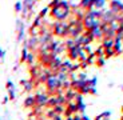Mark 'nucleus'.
Wrapping results in <instances>:
<instances>
[{
    "instance_id": "obj_16",
    "label": "nucleus",
    "mask_w": 123,
    "mask_h": 120,
    "mask_svg": "<svg viewBox=\"0 0 123 120\" xmlns=\"http://www.w3.org/2000/svg\"><path fill=\"white\" fill-rule=\"evenodd\" d=\"M8 100H9V99H8V97H4V99H3V104H6V103H7V102H8Z\"/></svg>"
},
{
    "instance_id": "obj_6",
    "label": "nucleus",
    "mask_w": 123,
    "mask_h": 120,
    "mask_svg": "<svg viewBox=\"0 0 123 120\" xmlns=\"http://www.w3.org/2000/svg\"><path fill=\"white\" fill-rule=\"evenodd\" d=\"M27 55H28L27 48H23V49H22V56H20V62H22V63H24V62H25V59H27Z\"/></svg>"
},
{
    "instance_id": "obj_12",
    "label": "nucleus",
    "mask_w": 123,
    "mask_h": 120,
    "mask_svg": "<svg viewBox=\"0 0 123 120\" xmlns=\"http://www.w3.org/2000/svg\"><path fill=\"white\" fill-rule=\"evenodd\" d=\"M7 89H9V88H13V83L12 81H11V80H8V81H7Z\"/></svg>"
},
{
    "instance_id": "obj_4",
    "label": "nucleus",
    "mask_w": 123,
    "mask_h": 120,
    "mask_svg": "<svg viewBox=\"0 0 123 120\" xmlns=\"http://www.w3.org/2000/svg\"><path fill=\"white\" fill-rule=\"evenodd\" d=\"M35 96L34 95H30L24 99V103H23V107L24 108H34L35 107Z\"/></svg>"
},
{
    "instance_id": "obj_2",
    "label": "nucleus",
    "mask_w": 123,
    "mask_h": 120,
    "mask_svg": "<svg viewBox=\"0 0 123 120\" xmlns=\"http://www.w3.org/2000/svg\"><path fill=\"white\" fill-rule=\"evenodd\" d=\"M34 96H35V104H36L37 107H42V108L46 107L47 100H48V97H49L46 92H44V93L43 92H36Z\"/></svg>"
},
{
    "instance_id": "obj_11",
    "label": "nucleus",
    "mask_w": 123,
    "mask_h": 120,
    "mask_svg": "<svg viewBox=\"0 0 123 120\" xmlns=\"http://www.w3.org/2000/svg\"><path fill=\"white\" fill-rule=\"evenodd\" d=\"M20 9H22V3L18 1V3L15 4V11H16V12H20Z\"/></svg>"
},
{
    "instance_id": "obj_13",
    "label": "nucleus",
    "mask_w": 123,
    "mask_h": 120,
    "mask_svg": "<svg viewBox=\"0 0 123 120\" xmlns=\"http://www.w3.org/2000/svg\"><path fill=\"white\" fill-rule=\"evenodd\" d=\"M51 120H63V117H62V115H55Z\"/></svg>"
},
{
    "instance_id": "obj_9",
    "label": "nucleus",
    "mask_w": 123,
    "mask_h": 120,
    "mask_svg": "<svg viewBox=\"0 0 123 120\" xmlns=\"http://www.w3.org/2000/svg\"><path fill=\"white\" fill-rule=\"evenodd\" d=\"M40 24H42V22H40V17H39V16H37V17L35 19L34 24H32V28H36V27H39Z\"/></svg>"
},
{
    "instance_id": "obj_5",
    "label": "nucleus",
    "mask_w": 123,
    "mask_h": 120,
    "mask_svg": "<svg viewBox=\"0 0 123 120\" xmlns=\"http://www.w3.org/2000/svg\"><path fill=\"white\" fill-rule=\"evenodd\" d=\"M34 60H35L34 53H28V55H27V59H25V62H27L30 65H34Z\"/></svg>"
},
{
    "instance_id": "obj_1",
    "label": "nucleus",
    "mask_w": 123,
    "mask_h": 120,
    "mask_svg": "<svg viewBox=\"0 0 123 120\" xmlns=\"http://www.w3.org/2000/svg\"><path fill=\"white\" fill-rule=\"evenodd\" d=\"M54 34L58 35V36H66L68 35V24L66 23H62V22H56L54 24Z\"/></svg>"
},
{
    "instance_id": "obj_17",
    "label": "nucleus",
    "mask_w": 123,
    "mask_h": 120,
    "mask_svg": "<svg viewBox=\"0 0 123 120\" xmlns=\"http://www.w3.org/2000/svg\"><path fill=\"white\" fill-rule=\"evenodd\" d=\"M120 120H123V116H122V119H120Z\"/></svg>"
},
{
    "instance_id": "obj_8",
    "label": "nucleus",
    "mask_w": 123,
    "mask_h": 120,
    "mask_svg": "<svg viewBox=\"0 0 123 120\" xmlns=\"http://www.w3.org/2000/svg\"><path fill=\"white\" fill-rule=\"evenodd\" d=\"M55 115H56V114L54 112V109H52V108H49L48 111H47V114H46V117H48V119H52Z\"/></svg>"
},
{
    "instance_id": "obj_14",
    "label": "nucleus",
    "mask_w": 123,
    "mask_h": 120,
    "mask_svg": "<svg viewBox=\"0 0 123 120\" xmlns=\"http://www.w3.org/2000/svg\"><path fill=\"white\" fill-rule=\"evenodd\" d=\"M72 119H74V120H82V116H80V115H78V114H75L74 116H72Z\"/></svg>"
},
{
    "instance_id": "obj_10",
    "label": "nucleus",
    "mask_w": 123,
    "mask_h": 120,
    "mask_svg": "<svg viewBox=\"0 0 123 120\" xmlns=\"http://www.w3.org/2000/svg\"><path fill=\"white\" fill-rule=\"evenodd\" d=\"M96 65H99V67H102V65L105 64V57H99V59H96Z\"/></svg>"
},
{
    "instance_id": "obj_3",
    "label": "nucleus",
    "mask_w": 123,
    "mask_h": 120,
    "mask_svg": "<svg viewBox=\"0 0 123 120\" xmlns=\"http://www.w3.org/2000/svg\"><path fill=\"white\" fill-rule=\"evenodd\" d=\"M20 86L23 87V91H24V92H31V91L35 88L34 81L31 79L30 80H20Z\"/></svg>"
},
{
    "instance_id": "obj_15",
    "label": "nucleus",
    "mask_w": 123,
    "mask_h": 120,
    "mask_svg": "<svg viewBox=\"0 0 123 120\" xmlns=\"http://www.w3.org/2000/svg\"><path fill=\"white\" fill-rule=\"evenodd\" d=\"M3 57H4V51H3L1 48H0V59L3 60Z\"/></svg>"
},
{
    "instance_id": "obj_7",
    "label": "nucleus",
    "mask_w": 123,
    "mask_h": 120,
    "mask_svg": "<svg viewBox=\"0 0 123 120\" xmlns=\"http://www.w3.org/2000/svg\"><path fill=\"white\" fill-rule=\"evenodd\" d=\"M8 99H9V100H13V99H15V89H13V88H9L8 89Z\"/></svg>"
}]
</instances>
